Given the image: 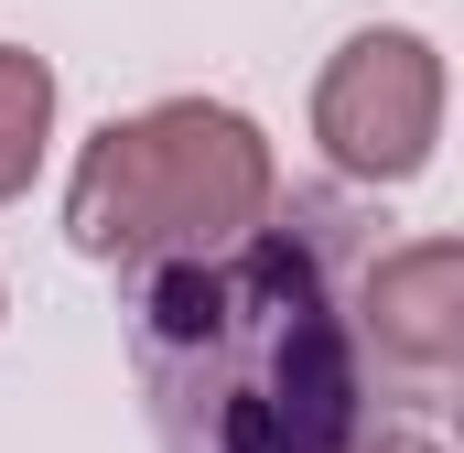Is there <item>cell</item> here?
I'll return each instance as SVG.
<instances>
[{
	"label": "cell",
	"instance_id": "obj_3",
	"mask_svg": "<svg viewBox=\"0 0 464 453\" xmlns=\"http://www.w3.org/2000/svg\"><path fill=\"white\" fill-rule=\"evenodd\" d=\"M314 140L356 195H400L443 151V43L411 22L346 33L335 65L314 76Z\"/></svg>",
	"mask_w": 464,
	"mask_h": 453
},
{
	"label": "cell",
	"instance_id": "obj_1",
	"mask_svg": "<svg viewBox=\"0 0 464 453\" xmlns=\"http://www.w3.org/2000/svg\"><path fill=\"white\" fill-rule=\"evenodd\" d=\"M378 217L356 195H270V217L130 281V378L162 453H367L389 421L356 345V259Z\"/></svg>",
	"mask_w": 464,
	"mask_h": 453
},
{
	"label": "cell",
	"instance_id": "obj_5",
	"mask_svg": "<svg viewBox=\"0 0 464 453\" xmlns=\"http://www.w3.org/2000/svg\"><path fill=\"white\" fill-rule=\"evenodd\" d=\"M44 151H54V65L33 43H0V206L33 195Z\"/></svg>",
	"mask_w": 464,
	"mask_h": 453
},
{
	"label": "cell",
	"instance_id": "obj_6",
	"mask_svg": "<svg viewBox=\"0 0 464 453\" xmlns=\"http://www.w3.org/2000/svg\"><path fill=\"white\" fill-rule=\"evenodd\" d=\"M367 453H443V443H432L421 421H378V432H367Z\"/></svg>",
	"mask_w": 464,
	"mask_h": 453
},
{
	"label": "cell",
	"instance_id": "obj_4",
	"mask_svg": "<svg viewBox=\"0 0 464 453\" xmlns=\"http://www.w3.org/2000/svg\"><path fill=\"white\" fill-rule=\"evenodd\" d=\"M356 345L378 400L432 410L464 378V248L454 237H400L356 259Z\"/></svg>",
	"mask_w": 464,
	"mask_h": 453
},
{
	"label": "cell",
	"instance_id": "obj_7",
	"mask_svg": "<svg viewBox=\"0 0 464 453\" xmlns=\"http://www.w3.org/2000/svg\"><path fill=\"white\" fill-rule=\"evenodd\" d=\"M0 313H11V292H0Z\"/></svg>",
	"mask_w": 464,
	"mask_h": 453
},
{
	"label": "cell",
	"instance_id": "obj_2",
	"mask_svg": "<svg viewBox=\"0 0 464 453\" xmlns=\"http://www.w3.org/2000/svg\"><path fill=\"white\" fill-rule=\"evenodd\" d=\"M270 195H281V162H270V130L248 109L151 98L76 151L65 237H76V259L140 281V270H173V259H206V248L248 237L270 217Z\"/></svg>",
	"mask_w": 464,
	"mask_h": 453
}]
</instances>
